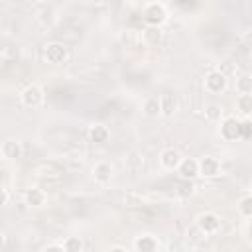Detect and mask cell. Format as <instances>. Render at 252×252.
Masks as SVG:
<instances>
[{
	"instance_id": "obj_24",
	"label": "cell",
	"mask_w": 252,
	"mask_h": 252,
	"mask_svg": "<svg viewBox=\"0 0 252 252\" xmlns=\"http://www.w3.org/2000/svg\"><path fill=\"white\" fill-rule=\"evenodd\" d=\"M43 252H65V250H63V246H57V244H49V246H45V248H43Z\"/></svg>"
},
{
	"instance_id": "obj_2",
	"label": "cell",
	"mask_w": 252,
	"mask_h": 252,
	"mask_svg": "<svg viewBox=\"0 0 252 252\" xmlns=\"http://www.w3.org/2000/svg\"><path fill=\"white\" fill-rule=\"evenodd\" d=\"M43 57H45L47 63L59 65V63H65V61H67L69 51H67V47H65L63 43H59V41H51V43L45 45V49H43Z\"/></svg>"
},
{
	"instance_id": "obj_1",
	"label": "cell",
	"mask_w": 252,
	"mask_h": 252,
	"mask_svg": "<svg viewBox=\"0 0 252 252\" xmlns=\"http://www.w3.org/2000/svg\"><path fill=\"white\" fill-rule=\"evenodd\" d=\"M142 18L150 28H159L167 18V10L161 2H150V4L144 6Z\"/></svg>"
},
{
	"instance_id": "obj_3",
	"label": "cell",
	"mask_w": 252,
	"mask_h": 252,
	"mask_svg": "<svg viewBox=\"0 0 252 252\" xmlns=\"http://www.w3.org/2000/svg\"><path fill=\"white\" fill-rule=\"evenodd\" d=\"M220 136L228 142H234V140H240L242 138V122L236 120L234 116H228L224 118V122L220 124Z\"/></svg>"
},
{
	"instance_id": "obj_6",
	"label": "cell",
	"mask_w": 252,
	"mask_h": 252,
	"mask_svg": "<svg viewBox=\"0 0 252 252\" xmlns=\"http://www.w3.org/2000/svg\"><path fill=\"white\" fill-rule=\"evenodd\" d=\"M197 226H199L201 232H205V234H213V232L219 230V226H220V219H219L215 213H203V215L197 219Z\"/></svg>"
},
{
	"instance_id": "obj_26",
	"label": "cell",
	"mask_w": 252,
	"mask_h": 252,
	"mask_svg": "<svg viewBox=\"0 0 252 252\" xmlns=\"http://www.w3.org/2000/svg\"><path fill=\"white\" fill-rule=\"evenodd\" d=\"M108 252H128L126 248H122V246H114V248H110Z\"/></svg>"
},
{
	"instance_id": "obj_19",
	"label": "cell",
	"mask_w": 252,
	"mask_h": 252,
	"mask_svg": "<svg viewBox=\"0 0 252 252\" xmlns=\"http://www.w3.org/2000/svg\"><path fill=\"white\" fill-rule=\"evenodd\" d=\"M236 106H238V110L242 114H250V110H252V96L250 94H240L236 98Z\"/></svg>"
},
{
	"instance_id": "obj_11",
	"label": "cell",
	"mask_w": 252,
	"mask_h": 252,
	"mask_svg": "<svg viewBox=\"0 0 252 252\" xmlns=\"http://www.w3.org/2000/svg\"><path fill=\"white\" fill-rule=\"evenodd\" d=\"M2 154H4V158H8V159H18V158H22V144H20L18 140H6V142L2 144Z\"/></svg>"
},
{
	"instance_id": "obj_15",
	"label": "cell",
	"mask_w": 252,
	"mask_h": 252,
	"mask_svg": "<svg viewBox=\"0 0 252 252\" xmlns=\"http://www.w3.org/2000/svg\"><path fill=\"white\" fill-rule=\"evenodd\" d=\"M144 114L150 116V118H156V116L161 114L159 96H150V98H146V102H144Z\"/></svg>"
},
{
	"instance_id": "obj_18",
	"label": "cell",
	"mask_w": 252,
	"mask_h": 252,
	"mask_svg": "<svg viewBox=\"0 0 252 252\" xmlns=\"http://www.w3.org/2000/svg\"><path fill=\"white\" fill-rule=\"evenodd\" d=\"M236 91L240 94H250L252 93V79H250V75H242L236 81Z\"/></svg>"
},
{
	"instance_id": "obj_27",
	"label": "cell",
	"mask_w": 252,
	"mask_h": 252,
	"mask_svg": "<svg viewBox=\"0 0 252 252\" xmlns=\"http://www.w3.org/2000/svg\"><path fill=\"white\" fill-rule=\"evenodd\" d=\"M2 246H4V234L0 232V248H2Z\"/></svg>"
},
{
	"instance_id": "obj_17",
	"label": "cell",
	"mask_w": 252,
	"mask_h": 252,
	"mask_svg": "<svg viewBox=\"0 0 252 252\" xmlns=\"http://www.w3.org/2000/svg\"><path fill=\"white\" fill-rule=\"evenodd\" d=\"M65 252H83V240L79 236H67L63 242Z\"/></svg>"
},
{
	"instance_id": "obj_4",
	"label": "cell",
	"mask_w": 252,
	"mask_h": 252,
	"mask_svg": "<svg viewBox=\"0 0 252 252\" xmlns=\"http://www.w3.org/2000/svg\"><path fill=\"white\" fill-rule=\"evenodd\" d=\"M43 102V91L37 85H28L22 91V104L28 108H35Z\"/></svg>"
},
{
	"instance_id": "obj_22",
	"label": "cell",
	"mask_w": 252,
	"mask_h": 252,
	"mask_svg": "<svg viewBox=\"0 0 252 252\" xmlns=\"http://www.w3.org/2000/svg\"><path fill=\"white\" fill-rule=\"evenodd\" d=\"M205 116H207L209 120H217V118H220V108H219L217 104H211V106H207Z\"/></svg>"
},
{
	"instance_id": "obj_9",
	"label": "cell",
	"mask_w": 252,
	"mask_h": 252,
	"mask_svg": "<svg viewBox=\"0 0 252 252\" xmlns=\"http://www.w3.org/2000/svg\"><path fill=\"white\" fill-rule=\"evenodd\" d=\"M110 138V132L104 124H93L91 130H89V140L93 144H106Z\"/></svg>"
},
{
	"instance_id": "obj_28",
	"label": "cell",
	"mask_w": 252,
	"mask_h": 252,
	"mask_svg": "<svg viewBox=\"0 0 252 252\" xmlns=\"http://www.w3.org/2000/svg\"><path fill=\"white\" fill-rule=\"evenodd\" d=\"M2 65H4V57L0 55V69H2Z\"/></svg>"
},
{
	"instance_id": "obj_8",
	"label": "cell",
	"mask_w": 252,
	"mask_h": 252,
	"mask_svg": "<svg viewBox=\"0 0 252 252\" xmlns=\"http://www.w3.org/2000/svg\"><path fill=\"white\" fill-rule=\"evenodd\" d=\"M177 171H179V175H181L183 179H193V177L199 175V163H197V159H193V158H185V159L179 161Z\"/></svg>"
},
{
	"instance_id": "obj_10",
	"label": "cell",
	"mask_w": 252,
	"mask_h": 252,
	"mask_svg": "<svg viewBox=\"0 0 252 252\" xmlns=\"http://www.w3.org/2000/svg\"><path fill=\"white\" fill-rule=\"evenodd\" d=\"M159 161H161V165H163L165 169H177V165H179V161H181V156H179L177 150L167 148V150L161 152Z\"/></svg>"
},
{
	"instance_id": "obj_21",
	"label": "cell",
	"mask_w": 252,
	"mask_h": 252,
	"mask_svg": "<svg viewBox=\"0 0 252 252\" xmlns=\"http://www.w3.org/2000/svg\"><path fill=\"white\" fill-rule=\"evenodd\" d=\"M144 37H146L148 41H152V43H158L159 37H161V33H159L158 28H148V30H144Z\"/></svg>"
},
{
	"instance_id": "obj_13",
	"label": "cell",
	"mask_w": 252,
	"mask_h": 252,
	"mask_svg": "<svg viewBox=\"0 0 252 252\" xmlns=\"http://www.w3.org/2000/svg\"><path fill=\"white\" fill-rule=\"evenodd\" d=\"M110 175H112V167H110L108 163H104V161L96 163L94 169H93V177H94V181H98V183H108V181H110Z\"/></svg>"
},
{
	"instance_id": "obj_5",
	"label": "cell",
	"mask_w": 252,
	"mask_h": 252,
	"mask_svg": "<svg viewBox=\"0 0 252 252\" xmlns=\"http://www.w3.org/2000/svg\"><path fill=\"white\" fill-rule=\"evenodd\" d=\"M224 87H226V75H222V73H219V71H209V73L205 75V89H207L209 93H213V94L222 93Z\"/></svg>"
},
{
	"instance_id": "obj_23",
	"label": "cell",
	"mask_w": 252,
	"mask_h": 252,
	"mask_svg": "<svg viewBox=\"0 0 252 252\" xmlns=\"http://www.w3.org/2000/svg\"><path fill=\"white\" fill-rule=\"evenodd\" d=\"M250 132H252V124H250V120H244L242 122V138L248 140L250 138Z\"/></svg>"
},
{
	"instance_id": "obj_12",
	"label": "cell",
	"mask_w": 252,
	"mask_h": 252,
	"mask_svg": "<svg viewBox=\"0 0 252 252\" xmlns=\"http://www.w3.org/2000/svg\"><path fill=\"white\" fill-rule=\"evenodd\" d=\"M136 250L138 252H156L158 250V240L152 234H142L136 238Z\"/></svg>"
},
{
	"instance_id": "obj_7",
	"label": "cell",
	"mask_w": 252,
	"mask_h": 252,
	"mask_svg": "<svg viewBox=\"0 0 252 252\" xmlns=\"http://www.w3.org/2000/svg\"><path fill=\"white\" fill-rule=\"evenodd\" d=\"M197 163H199V175L215 177V175H219V171H220V163H219V159L213 158V156H205V158H201V161H197Z\"/></svg>"
},
{
	"instance_id": "obj_20",
	"label": "cell",
	"mask_w": 252,
	"mask_h": 252,
	"mask_svg": "<svg viewBox=\"0 0 252 252\" xmlns=\"http://www.w3.org/2000/svg\"><path fill=\"white\" fill-rule=\"evenodd\" d=\"M238 211L242 213V217H252V197L250 195H244L240 201H238Z\"/></svg>"
},
{
	"instance_id": "obj_25",
	"label": "cell",
	"mask_w": 252,
	"mask_h": 252,
	"mask_svg": "<svg viewBox=\"0 0 252 252\" xmlns=\"http://www.w3.org/2000/svg\"><path fill=\"white\" fill-rule=\"evenodd\" d=\"M6 203H8V191L0 187V207H2V205H6Z\"/></svg>"
},
{
	"instance_id": "obj_14",
	"label": "cell",
	"mask_w": 252,
	"mask_h": 252,
	"mask_svg": "<svg viewBox=\"0 0 252 252\" xmlns=\"http://www.w3.org/2000/svg\"><path fill=\"white\" fill-rule=\"evenodd\" d=\"M159 108H161V114H163V116H171V114L175 112V108H177L175 96L169 94V93L161 94V96H159Z\"/></svg>"
},
{
	"instance_id": "obj_16",
	"label": "cell",
	"mask_w": 252,
	"mask_h": 252,
	"mask_svg": "<svg viewBox=\"0 0 252 252\" xmlns=\"http://www.w3.org/2000/svg\"><path fill=\"white\" fill-rule=\"evenodd\" d=\"M45 201V193L41 189H28L26 191V203L32 207H41Z\"/></svg>"
}]
</instances>
